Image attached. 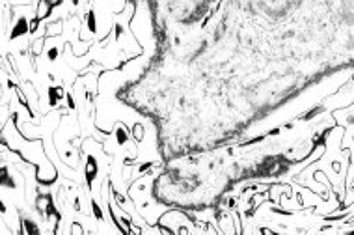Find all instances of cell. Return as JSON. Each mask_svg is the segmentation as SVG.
<instances>
[{"label": "cell", "mask_w": 354, "mask_h": 235, "mask_svg": "<svg viewBox=\"0 0 354 235\" xmlns=\"http://www.w3.org/2000/svg\"><path fill=\"white\" fill-rule=\"evenodd\" d=\"M62 52H63L62 47H51V49L47 51V58H49V62H56L58 56H60Z\"/></svg>", "instance_id": "8fae6325"}, {"label": "cell", "mask_w": 354, "mask_h": 235, "mask_svg": "<svg viewBox=\"0 0 354 235\" xmlns=\"http://www.w3.org/2000/svg\"><path fill=\"white\" fill-rule=\"evenodd\" d=\"M63 34V21L62 19H56V21H51V23L45 24V38L47 40H52V38H60Z\"/></svg>", "instance_id": "ba28073f"}, {"label": "cell", "mask_w": 354, "mask_h": 235, "mask_svg": "<svg viewBox=\"0 0 354 235\" xmlns=\"http://www.w3.org/2000/svg\"><path fill=\"white\" fill-rule=\"evenodd\" d=\"M21 228H23L24 235H41L40 224L36 222L32 217H26V215H21Z\"/></svg>", "instance_id": "52a82bcc"}, {"label": "cell", "mask_w": 354, "mask_h": 235, "mask_svg": "<svg viewBox=\"0 0 354 235\" xmlns=\"http://www.w3.org/2000/svg\"><path fill=\"white\" fill-rule=\"evenodd\" d=\"M71 235H86L84 233V226H82L79 220L71 222Z\"/></svg>", "instance_id": "4fadbf2b"}, {"label": "cell", "mask_w": 354, "mask_h": 235, "mask_svg": "<svg viewBox=\"0 0 354 235\" xmlns=\"http://www.w3.org/2000/svg\"><path fill=\"white\" fill-rule=\"evenodd\" d=\"M332 170L336 174H341L343 172V164H341V161H334L332 162Z\"/></svg>", "instance_id": "e0dca14e"}, {"label": "cell", "mask_w": 354, "mask_h": 235, "mask_svg": "<svg viewBox=\"0 0 354 235\" xmlns=\"http://www.w3.org/2000/svg\"><path fill=\"white\" fill-rule=\"evenodd\" d=\"M175 235H190L189 226H185V224H179V226H175Z\"/></svg>", "instance_id": "5bb4252c"}, {"label": "cell", "mask_w": 354, "mask_h": 235, "mask_svg": "<svg viewBox=\"0 0 354 235\" xmlns=\"http://www.w3.org/2000/svg\"><path fill=\"white\" fill-rule=\"evenodd\" d=\"M28 34V19L21 15V17L13 23L12 26V32H10V40H19V38H23V36Z\"/></svg>", "instance_id": "5b68a950"}, {"label": "cell", "mask_w": 354, "mask_h": 235, "mask_svg": "<svg viewBox=\"0 0 354 235\" xmlns=\"http://www.w3.org/2000/svg\"><path fill=\"white\" fill-rule=\"evenodd\" d=\"M45 43H47V38L45 36H38L34 40L28 43V54L32 56V60L36 58H40L43 52H45Z\"/></svg>", "instance_id": "8992f818"}, {"label": "cell", "mask_w": 354, "mask_h": 235, "mask_svg": "<svg viewBox=\"0 0 354 235\" xmlns=\"http://www.w3.org/2000/svg\"><path fill=\"white\" fill-rule=\"evenodd\" d=\"M99 176V162H97V157L93 153H86V159H84V179H86V185H88V189L92 190L93 183H95V179Z\"/></svg>", "instance_id": "7a4b0ae2"}, {"label": "cell", "mask_w": 354, "mask_h": 235, "mask_svg": "<svg viewBox=\"0 0 354 235\" xmlns=\"http://www.w3.org/2000/svg\"><path fill=\"white\" fill-rule=\"evenodd\" d=\"M153 228L159 231V235H175V229L171 228V226H164V224H155Z\"/></svg>", "instance_id": "7c38bea8"}, {"label": "cell", "mask_w": 354, "mask_h": 235, "mask_svg": "<svg viewBox=\"0 0 354 235\" xmlns=\"http://www.w3.org/2000/svg\"><path fill=\"white\" fill-rule=\"evenodd\" d=\"M90 207H92V213H93V217H95V220H97V222H104V211H103V207H101V204H99L95 198L90 200Z\"/></svg>", "instance_id": "30bf717a"}, {"label": "cell", "mask_w": 354, "mask_h": 235, "mask_svg": "<svg viewBox=\"0 0 354 235\" xmlns=\"http://www.w3.org/2000/svg\"><path fill=\"white\" fill-rule=\"evenodd\" d=\"M257 231H259V235H280L278 231H274L272 228H267V226H261Z\"/></svg>", "instance_id": "9a60e30c"}, {"label": "cell", "mask_w": 354, "mask_h": 235, "mask_svg": "<svg viewBox=\"0 0 354 235\" xmlns=\"http://www.w3.org/2000/svg\"><path fill=\"white\" fill-rule=\"evenodd\" d=\"M65 95H67V92H65V88L62 84H52L49 88V107H52V109L58 107L65 99Z\"/></svg>", "instance_id": "277c9868"}, {"label": "cell", "mask_w": 354, "mask_h": 235, "mask_svg": "<svg viewBox=\"0 0 354 235\" xmlns=\"http://www.w3.org/2000/svg\"><path fill=\"white\" fill-rule=\"evenodd\" d=\"M63 2L62 0H40L38 4H34V19L43 23L45 19H49L54 12V8H62Z\"/></svg>", "instance_id": "6da1fadb"}, {"label": "cell", "mask_w": 354, "mask_h": 235, "mask_svg": "<svg viewBox=\"0 0 354 235\" xmlns=\"http://www.w3.org/2000/svg\"><path fill=\"white\" fill-rule=\"evenodd\" d=\"M129 132H131V140L134 144H142L144 138H146V127H144V123H140V121L132 123Z\"/></svg>", "instance_id": "9c48e42d"}, {"label": "cell", "mask_w": 354, "mask_h": 235, "mask_svg": "<svg viewBox=\"0 0 354 235\" xmlns=\"http://www.w3.org/2000/svg\"><path fill=\"white\" fill-rule=\"evenodd\" d=\"M131 235H144L142 228L136 222H131Z\"/></svg>", "instance_id": "2e32d148"}, {"label": "cell", "mask_w": 354, "mask_h": 235, "mask_svg": "<svg viewBox=\"0 0 354 235\" xmlns=\"http://www.w3.org/2000/svg\"><path fill=\"white\" fill-rule=\"evenodd\" d=\"M112 132H114V138L118 146H127V144L131 142V132H129V129H127V125L123 121H116Z\"/></svg>", "instance_id": "3957f363"}, {"label": "cell", "mask_w": 354, "mask_h": 235, "mask_svg": "<svg viewBox=\"0 0 354 235\" xmlns=\"http://www.w3.org/2000/svg\"><path fill=\"white\" fill-rule=\"evenodd\" d=\"M8 213V207H6V204H4V200H0V215H2V217H4V215H6Z\"/></svg>", "instance_id": "ac0fdd59"}]
</instances>
